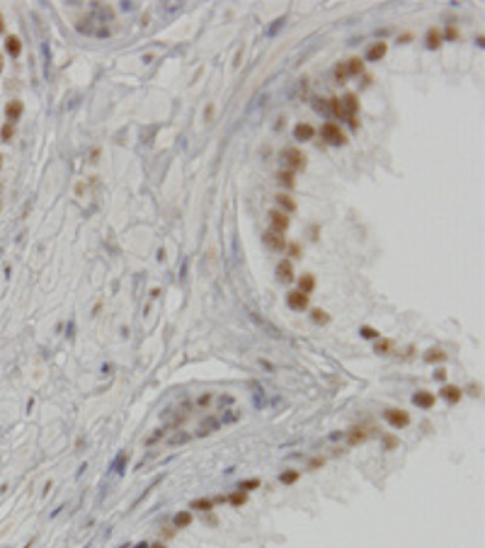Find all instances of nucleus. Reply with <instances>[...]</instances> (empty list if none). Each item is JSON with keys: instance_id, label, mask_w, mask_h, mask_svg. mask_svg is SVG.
Wrapping results in <instances>:
<instances>
[{"instance_id": "13", "label": "nucleus", "mask_w": 485, "mask_h": 548, "mask_svg": "<svg viewBox=\"0 0 485 548\" xmlns=\"http://www.w3.org/2000/svg\"><path fill=\"white\" fill-rule=\"evenodd\" d=\"M442 41H444V39H442V32H439L437 27H429L427 32H425V46H427V49H432V51L439 49Z\"/></svg>"}, {"instance_id": "10", "label": "nucleus", "mask_w": 485, "mask_h": 548, "mask_svg": "<svg viewBox=\"0 0 485 548\" xmlns=\"http://www.w3.org/2000/svg\"><path fill=\"white\" fill-rule=\"evenodd\" d=\"M262 240H264V245L272 248V250H286V240L282 238V233L267 231L264 235H262Z\"/></svg>"}, {"instance_id": "2", "label": "nucleus", "mask_w": 485, "mask_h": 548, "mask_svg": "<svg viewBox=\"0 0 485 548\" xmlns=\"http://www.w3.org/2000/svg\"><path fill=\"white\" fill-rule=\"evenodd\" d=\"M282 160H284L286 170H291V173L306 168V155H303L298 148H284V150H282Z\"/></svg>"}, {"instance_id": "41", "label": "nucleus", "mask_w": 485, "mask_h": 548, "mask_svg": "<svg viewBox=\"0 0 485 548\" xmlns=\"http://www.w3.org/2000/svg\"><path fill=\"white\" fill-rule=\"evenodd\" d=\"M150 548H168V546H165L163 541H158V544H150Z\"/></svg>"}, {"instance_id": "7", "label": "nucleus", "mask_w": 485, "mask_h": 548, "mask_svg": "<svg viewBox=\"0 0 485 548\" xmlns=\"http://www.w3.org/2000/svg\"><path fill=\"white\" fill-rule=\"evenodd\" d=\"M277 279L282 282V284H291L294 279H296V274H294V264L291 260H282L277 264Z\"/></svg>"}, {"instance_id": "24", "label": "nucleus", "mask_w": 485, "mask_h": 548, "mask_svg": "<svg viewBox=\"0 0 485 548\" xmlns=\"http://www.w3.org/2000/svg\"><path fill=\"white\" fill-rule=\"evenodd\" d=\"M226 500H228L230 505H233V507H243V505H245V502H248V492H243V490H235L233 492V495H228V497H226Z\"/></svg>"}, {"instance_id": "12", "label": "nucleus", "mask_w": 485, "mask_h": 548, "mask_svg": "<svg viewBox=\"0 0 485 548\" xmlns=\"http://www.w3.org/2000/svg\"><path fill=\"white\" fill-rule=\"evenodd\" d=\"M386 51H388V44H386V41H376V44H371L369 51H367V61L376 63V61H381V58L386 56Z\"/></svg>"}, {"instance_id": "4", "label": "nucleus", "mask_w": 485, "mask_h": 548, "mask_svg": "<svg viewBox=\"0 0 485 548\" xmlns=\"http://www.w3.org/2000/svg\"><path fill=\"white\" fill-rule=\"evenodd\" d=\"M308 303H311V296L301 293L298 289H294V291H289V293H286V306H289L291 311H296V313L306 311V308H308Z\"/></svg>"}, {"instance_id": "21", "label": "nucleus", "mask_w": 485, "mask_h": 548, "mask_svg": "<svg viewBox=\"0 0 485 548\" xmlns=\"http://www.w3.org/2000/svg\"><path fill=\"white\" fill-rule=\"evenodd\" d=\"M393 347H396V342H393V340H383V337H378L373 349H376V354H391V352H393Z\"/></svg>"}, {"instance_id": "42", "label": "nucleus", "mask_w": 485, "mask_h": 548, "mask_svg": "<svg viewBox=\"0 0 485 548\" xmlns=\"http://www.w3.org/2000/svg\"><path fill=\"white\" fill-rule=\"evenodd\" d=\"M134 548H150V544H146V541H141V544H136Z\"/></svg>"}, {"instance_id": "40", "label": "nucleus", "mask_w": 485, "mask_h": 548, "mask_svg": "<svg viewBox=\"0 0 485 548\" xmlns=\"http://www.w3.org/2000/svg\"><path fill=\"white\" fill-rule=\"evenodd\" d=\"M211 403V396H201L199 398V405H209Z\"/></svg>"}, {"instance_id": "9", "label": "nucleus", "mask_w": 485, "mask_h": 548, "mask_svg": "<svg viewBox=\"0 0 485 548\" xmlns=\"http://www.w3.org/2000/svg\"><path fill=\"white\" fill-rule=\"evenodd\" d=\"M412 403L417 405V407H422V410H432L434 403H437V396L429 393V391H417V393L412 396Z\"/></svg>"}, {"instance_id": "43", "label": "nucleus", "mask_w": 485, "mask_h": 548, "mask_svg": "<svg viewBox=\"0 0 485 548\" xmlns=\"http://www.w3.org/2000/svg\"><path fill=\"white\" fill-rule=\"evenodd\" d=\"M2 68H5V56L0 54V73H2Z\"/></svg>"}, {"instance_id": "26", "label": "nucleus", "mask_w": 485, "mask_h": 548, "mask_svg": "<svg viewBox=\"0 0 485 548\" xmlns=\"http://www.w3.org/2000/svg\"><path fill=\"white\" fill-rule=\"evenodd\" d=\"M311 320L318 323V325H328V323H330V316H328L323 308H313V311H311Z\"/></svg>"}, {"instance_id": "16", "label": "nucleus", "mask_w": 485, "mask_h": 548, "mask_svg": "<svg viewBox=\"0 0 485 548\" xmlns=\"http://www.w3.org/2000/svg\"><path fill=\"white\" fill-rule=\"evenodd\" d=\"M427 364H437V362H444L447 359V352L444 349H439V347H432V349H427L425 352V357H422Z\"/></svg>"}, {"instance_id": "17", "label": "nucleus", "mask_w": 485, "mask_h": 548, "mask_svg": "<svg viewBox=\"0 0 485 548\" xmlns=\"http://www.w3.org/2000/svg\"><path fill=\"white\" fill-rule=\"evenodd\" d=\"M189 510H199V512H211L214 510V500L211 497H199L189 502Z\"/></svg>"}, {"instance_id": "11", "label": "nucleus", "mask_w": 485, "mask_h": 548, "mask_svg": "<svg viewBox=\"0 0 485 548\" xmlns=\"http://www.w3.org/2000/svg\"><path fill=\"white\" fill-rule=\"evenodd\" d=\"M313 136H315V129L311 126V124L301 121V124L294 126V139H296V141H311Z\"/></svg>"}, {"instance_id": "23", "label": "nucleus", "mask_w": 485, "mask_h": 548, "mask_svg": "<svg viewBox=\"0 0 485 548\" xmlns=\"http://www.w3.org/2000/svg\"><path fill=\"white\" fill-rule=\"evenodd\" d=\"M328 107H330V112L335 116L344 119V107H342V100H340V97H330V100H328Z\"/></svg>"}, {"instance_id": "14", "label": "nucleus", "mask_w": 485, "mask_h": 548, "mask_svg": "<svg viewBox=\"0 0 485 548\" xmlns=\"http://www.w3.org/2000/svg\"><path fill=\"white\" fill-rule=\"evenodd\" d=\"M5 51H7L12 58H17L20 54H22V41H20L17 34H10V37L5 39Z\"/></svg>"}, {"instance_id": "6", "label": "nucleus", "mask_w": 485, "mask_h": 548, "mask_svg": "<svg viewBox=\"0 0 485 548\" xmlns=\"http://www.w3.org/2000/svg\"><path fill=\"white\" fill-rule=\"evenodd\" d=\"M439 396L447 401V403H458L461 401V396H463V388H458L456 383H444L442 386V391H439Z\"/></svg>"}, {"instance_id": "30", "label": "nucleus", "mask_w": 485, "mask_h": 548, "mask_svg": "<svg viewBox=\"0 0 485 548\" xmlns=\"http://www.w3.org/2000/svg\"><path fill=\"white\" fill-rule=\"evenodd\" d=\"M286 253H289V257L286 260H296V257H301V245L298 243H291V245H286Z\"/></svg>"}, {"instance_id": "32", "label": "nucleus", "mask_w": 485, "mask_h": 548, "mask_svg": "<svg viewBox=\"0 0 485 548\" xmlns=\"http://www.w3.org/2000/svg\"><path fill=\"white\" fill-rule=\"evenodd\" d=\"M277 199H279V206H284L286 211H294V209H296V204H294V199H291L289 194H279Z\"/></svg>"}, {"instance_id": "45", "label": "nucleus", "mask_w": 485, "mask_h": 548, "mask_svg": "<svg viewBox=\"0 0 485 548\" xmlns=\"http://www.w3.org/2000/svg\"><path fill=\"white\" fill-rule=\"evenodd\" d=\"M0 168H2V153H0Z\"/></svg>"}, {"instance_id": "19", "label": "nucleus", "mask_w": 485, "mask_h": 548, "mask_svg": "<svg viewBox=\"0 0 485 548\" xmlns=\"http://www.w3.org/2000/svg\"><path fill=\"white\" fill-rule=\"evenodd\" d=\"M344 68H347V75H359L364 71V63H362V58H349L344 63Z\"/></svg>"}, {"instance_id": "5", "label": "nucleus", "mask_w": 485, "mask_h": 548, "mask_svg": "<svg viewBox=\"0 0 485 548\" xmlns=\"http://www.w3.org/2000/svg\"><path fill=\"white\" fill-rule=\"evenodd\" d=\"M267 216H269V226H272V231L284 235V231L289 228V214L282 211V209H272Z\"/></svg>"}, {"instance_id": "29", "label": "nucleus", "mask_w": 485, "mask_h": 548, "mask_svg": "<svg viewBox=\"0 0 485 548\" xmlns=\"http://www.w3.org/2000/svg\"><path fill=\"white\" fill-rule=\"evenodd\" d=\"M257 488H260V480H257V478H250V480H243V483L238 485V490H243V492L257 490Z\"/></svg>"}, {"instance_id": "36", "label": "nucleus", "mask_w": 485, "mask_h": 548, "mask_svg": "<svg viewBox=\"0 0 485 548\" xmlns=\"http://www.w3.org/2000/svg\"><path fill=\"white\" fill-rule=\"evenodd\" d=\"M444 378H447V369H442V366L434 369V381H444Z\"/></svg>"}, {"instance_id": "28", "label": "nucleus", "mask_w": 485, "mask_h": 548, "mask_svg": "<svg viewBox=\"0 0 485 548\" xmlns=\"http://www.w3.org/2000/svg\"><path fill=\"white\" fill-rule=\"evenodd\" d=\"M359 332H362V337H364V340H378V337H381V332H378V330H373V328H369V325H362V328H359Z\"/></svg>"}, {"instance_id": "27", "label": "nucleus", "mask_w": 485, "mask_h": 548, "mask_svg": "<svg viewBox=\"0 0 485 548\" xmlns=\"http://www.w3.org/2000/svg\"><path fill=\"white\" fill-rule=\"evenodd\" d=\"M279 184H284L286 189H291V187L296 184V182H294V173H291V170H282V173H279Z\"/></svg>"}, {"instance_id": "39", "label": "nucleus", "mask_w": 485, "mask_h": 548, "mask_svg": "<svg viewBox=\"0 0 485 548\" xmlns=\"http://www.w3.org/2000/svg\"><path fill=\"white\" fill-rule=\"evenodd\" d=\"M468 391H471V396H481V386H471Z\"/></svg>"}, {"instance_id": "44", "label": "nucleus", "mask_w": 485, "mask_h": 548, "mask_svg": "<svg viewBox=\"0 0 485 548\" xmlns=\"http://www.w3.org/2000/svg\"><path fill=\"white\" fill-rule=\"evenodd\" d=\"M0 32H5V20H2V15H0Z\"/></svg>"}, {"instance_id": "18", "label": "nucleus", "mask_w": 485, "mask_h": 548, "mask_svg": "<svg viewBox=\"0 0 485 548\" xmlns=\"http://www.w3.org/2000/svg\"><path fill=\"white\" fill-rule=\"evenodd\" d=\"M313 289H315V277H313V274H303V277L298 279V291H301V293H306V296H308Z\"/></svg>"}, {"instance_id": "35", "label": "nucleus", "mask_w": 485, "mask_h": 548, "mask_svg": "<svg viewBox=\"0 0 485 548\" xmlns=\"http://www.w3.org/2000/svg\"><path fill=\"white\" fill-rule=\"evenodd\" d=\"M335 78H337L340 83H342L344 78H347V68H344V63H340V66L335 68Z\"/></svg>"}, {"instance_id": "31", "label": "nucleus", "mask_w": 485, "mask_h": 548, "mask_svg": "<svg viewBox=\"0 0 485 548\" xmlns=\"http://www.w3.org/2000/svg\"><path fill=\"white\" fill-rule=\"evenodd\" d=\"M442 39H447V41H456V39H458V29L454 27V25H447L444 34H442Z\"/></svg>"}, {"instance_id": "38", "label": "nucleus", "mask_w": 485, "mask_h": 548, "mask_svg": "<svg viewBox=\"0 0 485 548\" xmlns=\"http://www.w3.org/2000/svg\"><path fill=\"white\" fill-rule=\"evenodd\" d=\"M323 463H325L323 459H313V461L308 463V468H318V466H323Z\"/></svg>"}, {"instance_id": "25", "label": "nucleus", "mask_w": 485, "mask_h": 548, "mask_svg": "<svg viewBox=\"0 0 485 548\" xmlns=\"http://www.w3.org/2000/svg\"><path fill=\"white\" fill-rule=\"evenodd\" d=\"M12 136H15V124L5 121V124H2V129H0V141L10 144V141H12Z\"/></svg>"}, {"instance_id": "34", "label": "nucleus", "mask_w": 485, "mask_h": 548, "mask_svg": "<svg viewBox=\"0 0 485 548\" xmlns=\"http://www.w3.org/2000/svg\"><path fill=\"white\" fill-rule=\"evenodd\" d=\"M383 446H386V451H391V449H396V446H398V439H396L393 434H388V437L383 439Z\"/></svg>"}, {"instance_id": "22", "label": "nucleus", "mask_w": 485, "mask_h": 548, "mask_svg": "<svg viewBox=\"0 0 485 548\" xmlns=\"http://www.w3.org/2000/svg\"><path fill=\"white\" fill-rule=\"evenodd\" d=\"M347 439H349L352 446H354V444H362V441L367 439V432H364L362 427H352V430L347 432Z\"/></svg>"}, {"instance_id": "8", "label": "nucleus", "mask_w": 485, "mask_h": 548, "mask_svg": "<svg viewBox=\"0 0 485 548\" xmlns=\"http://www.w3.org/2000/svg\"><path fill=\"white\" fill-rule=\"evenodd\" d=\"M22 112H25V105H22V100H10V102L5 105V116H7V121H10V124L20 121Z\"/></svg>"}, {"instance_id": "1", "label": "nucleus", "mask_w": 485, "mask_h": 548, "mask_svg": "<svg viewBox=\"0 0 485 548\" xmlns=\"http://www.w3.org/2000/svg\"><path fill=\"white\" fill-rule=\"evenodd\" d=\"M320 136H323V141H325V144H330V146L347 144L344 131L340 129V124H335V121H325V124L320 126Z\"/></svg>"}, {"instance_id": "33", "label": "nucleus", "mask_w": 485, "mask_h": 548, "mask_svg": "<svg viewBox=\"0 0 485 548\" xmlns=\"http://www.w3.org/2000/svg\"><path fill=\"white\" fill-rule=\"evenodd\" d=\"M216 427H219V420H206V422H201L199 434H209L211 430H216Z\"/></svg>"}, {"instance_id": "20", "label": "nucleus", "mask_w": 485, "mask_h": 548, "mask_svg": "<svg viewBox=\"0 0 485 548\" xmlns=\"http://www.w3.org/2000/svg\"><path fill=\"white\" fill-rule=\"evenodd\" d=\"M298 478H301V471H282L279 473V483L282 485H294Z\"/></svg>"}, {"instance_id": "37", "label": "nucleus", "mask_w": 485, "mask_h": 548, "mask_svg": "<svg viewBox=\"0 0 485 548\" xmlns=\"http://www.w3.org/2000/svg\"><path fill=\"white\" fill-rule=\"evenodd\" d=\"M189 439V434H177V437H172L170 444H180V441H187Z\"/></svg>"}, {"instance_id": "3", "label": "nucleus", "mask_w": 485, "mask_h": 548, "mask_svg": "<svg viewBox=\"0 0 485 548\" xmlns=\"http://www.w3.org/2000/svg\"><path fill=\"white\" fill-rule=\"evenodd\" d=\"M383 420L393 427V430H403V427H408L410 425V415L405 412V410H396V407H388V410H383Z\"/></svg>"}, {"instance_id": "15", "label": "nucleus", "mask_w": 485, "mask_h": 548, "mask_svg": "<svg viewBox=\"0 0 485 548\" xmlns=\"http://www.w3.org/2000/svg\"><path fill=\"white\" fill-rule=\"evenodd\" d=\"M192 521H194V514H192L189 510H182V512H177V514L172 517V526H175V529H187Z\"/></svg>"}]
</instances>
